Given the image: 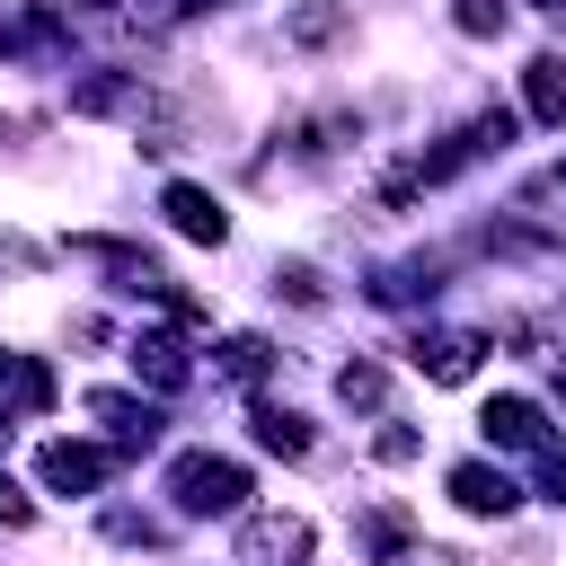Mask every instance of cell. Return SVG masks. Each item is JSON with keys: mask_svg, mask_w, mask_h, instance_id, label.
<instances>
[{"mask_svg": "<svg viewBox=\"0 0 566 566\" xmlns=\"http://www.w3.org/2000/svg\"><path fill=\"white\" fill-rule=\"evenodd\" d=\"M168 495H177V513H239L248 504V469L221 460V451H186L168 469Z\"/></svg>", "mask_w": 566, "mask_h": 566, "instance_id": "cell-1", "label": "cell"}, {"mask_svg": "<svg viewBox=\"0 0 566 566\" xmlns=\"http://www.w3.org/2000/svg\"><path fill=\"white\" fill-rule=\"evenodd\" d=\"M478 354H486V336H460V327H416V345H407V363L424 380H442V389L478 380Z\"/></svg>", "mask_w": 566, "mask_h": 566, "instance_id": "cell-2", "label": "cell"}, {"mask_svg": "<svg viewBox=\"0 0 566 566\" xmlns=\"http://www.w3.org/2000/svg\"><path fill=\"white\" fill-rule=\"evenodd\" d=\"M71 44V27L44 9V0H0V53H18V62H53Z\"/></svg>", "mask_w": 566, "mask_h": 566, "instance_id": "cell-3", "label": "cell"}, {"mask_svg": "<svg viewBox=\"0 0 566 566\" xmlns=\"http://www.w3.org/2000/svg\"><path fill=\"white\" fill-rule=\"evenodd\" d=\"M35 478H44L53 495H88V486L115 478V460H106L97 442H44V451H35Z\"/></svg>", "mask_w": 566, "mask_h": 566, "instance_id": "cell-4", "label": "cell"}, {"mask_svg": "<svg viewBox=\"0 0 566 566\" xmlns=\"http://www.w3.org/2000/svg\"><path fill=\"white\" fill-rule=\"evenodd\" d=\"M239 557H256V566H301V557H310V522H301V513H248V522H239Z\"/></svg>", "mask_w": 566, "mask_h": 566, "instance_id": "cell-5", "label": "cell"}, {"mask_svg": "<svg viewBox=\"0 0 566 566\" xmlns=\"http://www.w3.org/2000/svg\"><path fill=\"white\" fill-rule=\"evenodd\" d=\"M442 486H451V504H460V513H478V522H504V513L522 504V486H513L504 469H486V460H460Z\"/></svg>", "mask_w": 566, "mask_h": 566, "instance_id": "cell-6", "label": "cell"}, {"mask_svg": "<svg viewBox=\"0 0 566 566\" xmlns=\"http://www.w3.org/2000/svg\"><path fill=\"white\" fill-rule=\"evenodd\" d=\"M159 212H168V221H177V239H195V248H221V239H230V212H221L203 186H186V177L159 195Z\"/></svg>", "mask_w": 566, "mask_h": 566, "instance_id": "cell-7", "label": "cell"}, {"mask_svg": "<svg viewBox=\"0 0 566 566\" xmlns=\"http://www.w3.org/2000/svg\"><path fill=\"white\" fill-rule=\"evenodd\" d=\"M88 416L124 442V451H150L159 442V407L150 398H124V389H88Z\"/></svg>", "mask_w": 566, "mask_h": 566, "instance_id": "cell-8", "label": "cell"}, {"mask_svg": "<svg viewBox=\"0 0 566 566\" xmlns=\"http://www.w3.org/2000/svg\"><path fill=\"white\" fill-rule=\"evenodd\" d=\"M478 424H486V442H504V451H539V442H548V416H539L531 398H486Z\"/></svg>", "mask_w": 566, "mask_h": 566, "instance_id": "cell-9", "label": "cell"}, {"mask_svg": "<svg viewBox=\"0 0 566 566\" xmlns=\"http://www.w3.org/2000/svg\"><path fill=\"white\" fill-rule=\"evenodd\" d=\"M433 292H442V265H433V256H407V265H380V274H371V301H389V310L433 301Z\"/></svg>", "mask_w": 566, "mask_h": 566, "instance_id": "cell-10", "label": "cell"}, {"mask_svg": "<svg viewBox=\"0 0 566 566\" xmlns=\"http://www.w3.org/2000/svg\"><path fill=\"white\" fill-rule=\"evenodd\" d=\"M133 371H142L150 389H186V345L150 327V336H133Z\"/></svg>", "mask_w": 566, "mask_h": 566, "instance_id": "cell-11", "label": "cell"}, {"mask_svg": "<svg viewBox=\"0 0 566 566\" xmlns=\"http://www.w3.org/2000/svg\"><path fill=\"white\" fill-rule=\"evenodd\" d=\"M522 97H531L539 124H566V53H539V62L522 71Z\"/></svg>", "mask_w": 566, "mask_h": 566, "instance_id": "cell-12", "label": "cell"}, {"mask_svg": "<svg viewBox=\"0 0 566 566\" xmlns=\"http://www.w3.org/2000/svg\"><path fill=\"white\" fill-rule=\"evenodd\" d=\"M283 35H292L301 53H318V44H336V35H345V9H336V0H301V9L283 18Z\"/></svg>", "mask_w": 566, "mask_h": 566, "instance_id": "cell-13", "label": "cell"}, {"mask_svg": "<svg viewBox=\"0 0 566 566\" xmlns=\"http://www.w3.org/2000/svg\"><path fill=\"white\" fill-rule=\"evenodd\" d=\"M248 424H256V442H265V451H283V460H301V451H310V416H292V407H256Z\"/></svg>", "mask_w": 566, "mask_h": 566, "instance_id": "cell-14", "label": "cell"}, {"mask_svg": "<svg viewBox=\"0 0 566 566\" xmlns=\"http://www.w3.org/2000/svg\"><path fill=\"white\" fill-rule=\"evenodd\" d=\"M265 371H274V345H265V336H230V345H221V380H239V389H256Z\"/></svg>", "mask_w": 566, "mask_h": 566, "instance_id": "cell-15", "label": "cell"}, {"mask_svg": "<svg viewBox=\"0 0 566 566\" xmlns=\"http://www.w3.org/2000/svg\"><path fill=\"white\" fill-rule=\"evenodd\" d=\"M336 398H345V407H380V398H389V371H380V363H345V371H336Z\"/></svg>", "mask_w": 566, "mask_h": 566, "instance_id": "cell-16", "label": "cell"}, {"mask_svg": "<svg viewBox=\"0 0 566 566\" xmlns=\"http://www.w3.org/2000/svg\"><path fill=\"white\" fill-rule=\"evenodd\" d=\"M398 539H407V504H380V513H363V548H371V557H389Z\"/></svg>", "mask_w": 566, "mask_h": 566, "instance_id": "cell-17", "label": "cell"}, {"mask_svg": "<svg viewBox=\"0 0 566 566\" xmlns=\"http://www.w3.org/2000/svg\"><path fill=\"white\" fill-rule=\"evenodd\" d=\"M274 292H292L301 310H318V301H327V283H318V265H274Z\"/></svg>", "mask_w": 566, "mask_h": 566, "instance_id": "cell-18", "label": "cell"}, {"mask_svg": "<svg viewBox=\"0 0 566 566\" xmlns=\"http://www.w3.org/2000/svg\"><path fill=\"white\" fill-rule=\"evenodd\" d=\"M451 18H460L469 35H504V0H451Z\"/></svg>", "mask_w": 566, "mask_h": 566, "instance_id": "cell-19", "label": "cell"}, {"mask_svg": "<svg viewBox=\"0 0 566 566\" xmlns=\"http://www.w3.org/2000/svg\"><path fill=\"white\" fill-rule=\"evenodd\" d=\"M371 451L398 469V460H416V451H424V433H416V424H380V442H371Z\"/></svg>", "mask_w": 566, "mask_h": 566, "instance_id": "cell-20", "label": "cell"}, {"mask_svg": "<svg viewBox=\"0 0 566 566\" xmlns=\"http://www.w3.org/2000/svg\"><path fill=\"white\" fill-rule=\"evenodd\" d=\"M539 495L566 504V451H557V442H539Z\"/></svg>", "mask_w": 566, "mask_h": 566, "instance_id": "cell-21", "label": "cell"}, {"mask_svg": "<svg viewBox=\"0 0 566 566\" xmlns=\"http://www.w3.org/2000/svg\"><path fill=\"white\" fill-rule=\"evenodd\" d=\"M0 522H27V495L9 486V469H0Z\"/></svg>", "mask_w": 566, "mask_h": 566, "instance_id": "cell-22", "label": "cell"}, {"mask_svg": "<svg viewBox=\"0 0 566 566\" xmlns=\"http://www.w3.org/2000/svg\"><path fill=\"white\" fill-rule=\"evenodd\" d=\"M407 566H469V557H451V548H416Z\"/></svg>", "mask_w": 566, "mask_h": 566, "instance_id": "cell-23", "label": "cell"}, {"mask_svg": "<svg viewBox=\"0 0 566 566\" xmlns=\"http://www.w3.org/2000/svg\"><path fill=\"white\" fill-rule=\"evenodd\" d=\"M539 9H548V18H557V27H566V0H539Z\"/></svg>", "mask_w": 566, "mask_h": 566, "instance_id": "cell-24", "label": "cell"}, {"mask_svg": "<svg viewBox=\"0 0 566 566\" xmlns=\"http://www.w3.org/2000/svg\"><path fill=\"white\" fill-rule=\"evenodd\" d=\"M186 9H230V0H186Z\"/></svg>", "mask_w": 566, "mask_h": 566, "instance_id": "cell-25", "label": "cell"}, {"mask_svg": "<svg viewBox=\"0 0 566 566\" xmlns=\"http://www.w3.org/2000/svg\"><path fill=\"white\" fill-rule=\"evenodd\" d=\"M0 371H18V354H0Z\"/></svg>", "mask_w": 566, "mask_h": 566, "instance_id": "cell-26", "label": "cell"}, {"mask_svg": "<svg viewBox=\"0 0 566 566\" xmlns=\"http://www.w3.org/2000/svg\"><path fill=\"white\" fill-rule=\"evenodd\" d=\"M557 389H566V363H557Z\"/></svg>", "mask_w": 566, "mask_h": 566, "instance_id": "cell-27", "label": "cell"}, {"mask_svg": "<svg viewBox=\"0 0 566 566\" xmlns=\"http://www.w3.org/2000/svg\"><path fill=\"white\" fill-rule=\"evenodd\" d=\"M557 186H566V159H557Z\"/></svg>", "mask_w": 566, "mask_h": 566, "instance_id": "cell-28", "label": "cell"}]
</instances>
